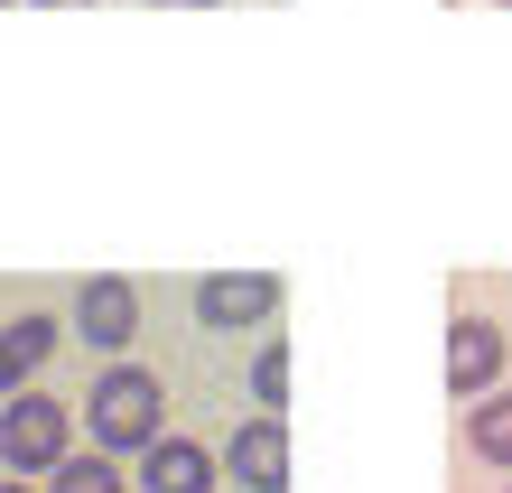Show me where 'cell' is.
Returning <instances> with one entry per match:
<instances>
[{"label": "cell", "mask_w": 512, "mask_h": 493, "mask_svg": "<svg viewBox=\"0 0 512 493\" xmlns=\"http://www.w3.org/2000/svg\"><path fill=\"white\" fill-rule=\"evenodd\" d=\"M252 400H261V410H280V400H289V345H261L252 354Z\"/></svg>", "instance_id": "11"}, {"label": "cell", "mask_w": 512, "mask_h": 493, "mask_svg": "<svg viewBox=\"0 0 512 493\" xmlns=\"http://www.w3.org/2000/svg\"><path fill=\"white\" fill-rule=\"evenodd\" d=\"M270 317H280V280L270 270H215V280H196V326L233 335V326H270Z\"/></svg>", "instance_id": "3"}, {"label": "cell", "mask_w": 512, "mask_h": 493, "mask_svg": "<svg viewBox=\"0 0 512 493\" xmlns=\"http://www.w3.org/2000/svg\"><path fill=\"white\" fill-rule=\"evenodd\" d=\"M84 428H94V447H103V456H140V447L168 428V391H159V373H140V363H112V373L84 391Z\"/></svg>", "instance_id": "1"}, {"label": "cell", "mask_w": 512, "mask_h": 493, "mask_svg": "<svg viewBox=\"0 0 512 493\" xmlns=\"http://www.w3.org/2000/svg\"><path fill=\"white\" fill-rule=\"evenodd\" d=\"M149 10H215V0H149Z\"/></svg>", "instance_id": "12"}, {"label": "cell", "mask_w": 512, "mask_h": 493, "mask_svg": "<svg viewBox=\"0 0 512 493\" xmlns=\"http://www.w3.org/2000/svg\"><path fill=\"white\" fill-rule=\"evenodd\" d=\"M0 493H28V484H19V475H10V484H0Z\"/></svg>", "instance_id": "14"}, {"label": "cell", "mask_w": 512, "mask_h": 493, "mask_svg": "<svg viewBox=\"0 0 512 493\" xmlns=\"http://www.w3.org/2000/svg\"><path fill=\"white\" fill-rule=\"evenodd\" d=\"M503 10H512V0H503Z\"/></svg>", "instance_id": "15"}, {"label": "cell", "mask_w": 512, "mask_h": 493, "mask_svg": "<svg viewBox=\"0 0 512 493\" xmlns=\"http://www.w3.org/2000/svg\"><path fill=\"white\" fill-rule=\"evenodd\" d=\"M224 475L243 484V493H280V484H289V419H280V410L243 419V428L224 438Z\"/></svg>", "instance_id": "4"}, {"label": "cell", "mask_w": 512, "mask_h": 493, "mask_svg": "<svg viewBox=\"0 0 512 493\" xmlns=\"http://www.w3.org/2000/svg\"><path fill=\"white\" fill-rule=\"evenodd\" d=\"M140 493H215V447L159 428V438L140 447Z\"/></svg>", "instance_id": "7"}, {"label": "cell", "mask_w": 512, "mask_h": 493, "mask_svg": "<svg viewBox=\"0 0 512 493\" xmlns=\"http://www.w3.org/2000/svg\"><path fill=\"white\" fill-rule=\"evenodd\" d=\"M503 326L494 317H457V326H447V391H457V400H485L494 382H503Z\"/></svg>", "instance_id": "5"}, {"label": "cell", "mask_w": 512, "mask_h": 493, "mask_svg": "<svg viewBox=\"0 0 512 493\" xmlns=\"http://www.w3.org/2000/svg\"><path fill=\"white\" fill-rule=\"evenodd\" d=\"M66 447H75L66 400H47V391H10V400H0V466H10V475H56Z\"/></svg>", "instance_id": "2"}, {"label": "cell", "mask_w": 512, "mask_h": 493, "mask_svg": "<svg viewBox=\"0 0 512 493\" xmlns=\"http://www.w3.org/2000/svg\"><path fill=\"white\" fill-rule=\"evenodd\" d=\"M75 326H84V345H94V354H122L131 335H140V289L112 280V270H103V280H84L75 289Z\"/></svg>", "instance_id": "6"}, {"label": "cell", "mask_w": 512, "mask_h": 493, "mask_svg": "<svg viewBox=\"0 0 512 493\" xmlns=\"http://www.w3.org/2000/svg\"><path fill=\"white\" fill-rule=\"evenodd\" d=\"M47 493H122V466H112V456L94 447V456H56V475H47Z\"/></svg>", "instance_id": "10"}, {"label": "cell", "mask_w": 512, "mask_h": 493, "mask_svg": "<svg viewBox=\"0 0 512 493\" xmlns=\"http://www.w3.org/2000/svg\"><path fill=\"white\" fill-rule=\"evenodd\" d=\"M503 493H512V484H503Z\"/></svg>", "instance_id": "16"}, {"label": "cell", "mask_w": 512, "mask_h": 493, "mask_svg": "<svg viewBox=\"0 0 512 493\" xmlns=\"http://www.w3.org/2000/svg\"><path fill=\"white\" fill-rule=\"evenodd\" d=\"M56 345H66V326H56V317H10V326H0V400L38 382Z\"/></svg>", "instance_id": "8"}, {"label": "cell", "mask_w": 512, "mask_h": 493, "mask_svg": "<svg viewBox=\"0 0 512 493\" xmlns=\"http://www.w3.org/2000/svg\"><path fill=\"white\" fill-rule=\"evenodd\" d=\"M466 447L485 456V466H512V391H503V382L466 410Z\"/></svg>", "instance_id": "9"}, {"label": "cell", "mask_w": 512, "mask_h": 493, "mask_svg": "<svg viewBox=\"0 0 512 493\" xmlns=\"http://www.w3.org/2000/svg\"><path fill=\"white\" fill-rule=\"evenodd\" d=\"M38 10H94V0H38Z\"/></svg>", "instance_id": "13"}]
</instances>
